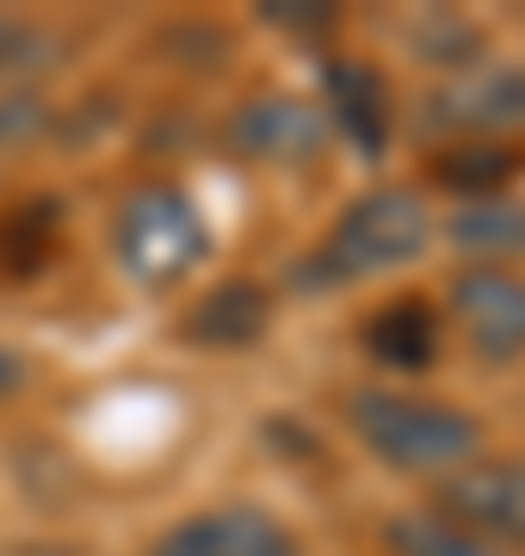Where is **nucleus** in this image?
Instances as JSON below:
<instances>
[{
    "label": "nucleus",
    "mask_w": 525,
    "mask_h": 556,
    "mask_svg": "<svg viewBox=\"0 0 525 556\" xmlns=\"http://www.w3.org/2000/svg\"><path fill=\"white\" fill-rule=\"evenodd\" d=\"M384 551L389 556H507L488 538L464 532L458 519H445L439 507H408V514L384 519Z\"/></svg>",
    "instance_id": "obj_14"
},
{
    "label": "nucleus",
    "mask_w": 525,
    "mask_h": 556,
    "mask_svg": "<svg viewBox=\"0 0 525 556\" xmlns=\"http://www.w3.org/2000/svg\"><path fill=\"white\" fill-rule=\"evenodd\" d=\"M525 124V68L520 62H470L426 93V130L464 142H495Z\"/></svg>",
    "instance_id": "obj_5"
},
{
    "label": "nucleus",
    "mask_w": 525,
    "mask_h": 556,
    "mask_svg": "<svg viewBox=\"0 0 525 556\" xmlns=\"http://www.w3.org/2000/svg\"><path fill=\"white\" fill-rule=\"evenodd\" d=\"M56 50L62 43L43 31V25H25V20H0V93L25 87L31 75L56 68Z\"/></svg>",
    "instance_id": "obj_15"
},
{
    "label": "nucleus",
    "mask_w": 525,
    "mask_h": 556,
    "mask_svg": "<svg viewBox=\"0 0 525 556\" xmlns=\"http://www.w3.org/2000/svg\"><path fill=\"white\" fill-rule=\"evenodd\" d=\"M346 420L359 445L384 470L402 477H451L470 457H483V420L439 396H408V390H359L346 402Z\"/></svg>",
    "instance_id": "obj_2"
},
{
    "label": "nucleus",
    "mask_w": 525,
    "mask_h": 556,
    "mask_svg": "<svg viewBox=\"0 0 525 556\" xmlns=\"http://www.w3.org/2000/svg\"><path fill=\"white\" fill-rule=\"evenodd\" d=\"M229 149L254 167H316L328 149V118L297 93H254L229 118Z\"/></svg>",
    "instance_id": "obj_8"
},
{
    "label": "nucleus",
    "mask_w": 525,
    "mask_h": 556,
    "mask_svg": "<svg viewBox=\"0 0 525 556\" xmlns=\"http://www.w3.org/2000/svg\"><path fill=\"white\" fill-rule=\"evenodd\" d=\"M426 248H433V211L421 204V192L377 186V192H359L322 229V241L297 266V285H309V291H346V285H364V278L402 273Z\"/></svg>",
    "instance_id": "obj_1"
},
{
    "label": "nucleus",
    "mask_w": 525,
    "mask_h": 556,
    "mask_svg": "<svg viewBox=\"0 0 525 556\" xmlns=\"http://www.w3.org/2000/svg\"><path fill=\"white\" fill-rule=\"evenodd\" d=\"M451 321L483 365L525 358V273L513 266H464L451 278Z\"/></svg>",
    "instance_id": "obj_6"
},
{
    "label": "nucleus",
    "mask_w": 525,
    "mask_h": 556,
    "mask_svg": "<svg viewBox=\"0 0 525 556\" xmlns=\"http://www.w3.org/2000/svg\"><path fill=\"white\" fill-rule=\"evenodd\" d=\"M210 248V217L180 179H142L112 211V260L137 291H180Z\"/></svg>",
    "instance_id": "obj_3"
},
{
    "label": "nucleus",
    "mask_w": 525,
    "mask_h": 556,
    "mask_svg": "<svg viewBox=\"0 0 525 556\" xmlns=\"http://www.w3.org/2000/svg\"><path fill=\"white\" fill-rule=\"evenodd\" d=\"M149 556H304V544L260 501H222V507L174 519Z\"/></svg>",
    "instance_id": "obj_7"
},
{
    "label": "nucleus",
    "mask_w": 525,
    "mask_h": 556,
    "mask_svg": "<svg viewBox=\"0 0 525 556\" xmlns=\"http://www.w3.org/2000/svg\"><path fill=\"white\" fill-rule=\"evenodd\" d=\"M322 118L328 130H341V142L359 161H384L389 130H396V105H389L384 68H371L364 56H328L322 62Z\"/></svg>",
    "instance_id": "obj_9"
},
{
    "label": "nucleus",
    "mask_w": 525,
    "mask_h": 556,
    "mask_svg": "<svg viewBox=\"0 0 525 556\" xmlns=\"http://www.w3.org/2000/svg\"><path fill=\"white\" fill-rule=\"evenodd\" d=\"M50 130V100L31 93V87H13V93H0V155H13L25 142H38Z\"/></svg>",
    "instance_id": "obj_17"
},
{
    "label": "nucleus",
    "mask_w": 525,
    "mask_h": 556,
    "mask_svg": "<svg viewBox=\"0 0 525 556\" xmlns=\"http://www.w3.org/2000/svg\"><path fill=\"white\" fill-rule=\"evenodd\" d=\"M451 248L470 260V266H507V260L525 254V204L495 192V199H464L445 223Z\"/></svg>",
    "instance_id": "obj_12"
},
{
    "label": "nucleus",
    "mask_w": 525,
    "mask_h": 556,
    "mask_svg": "<svg viewBox=\"0 0 525 556\" xmlns=\"http://www.w3.org/2000/svg\"><path fill=\"white\" fill-rule=\"evenodd\" d=\"M445 519L488 538L495 551H525V457H470L433 495Z\"/></svg>",
    "instance_id": "obj_4"
},
{
    "label": "nucleus",
    "mask_w": 525,
    "mask_h": 556,
    "mask_svg": "<svg viewBox=\"0 0 525 556\" xmlns=\"http://www.w3.org/2000/svg\"><path fill=\"white\" fill-rule=\"evenodd\" d=\"M50 236H56V199H25V211L7 223V248H13V273H31L50 260Z\"/></svg>",
    "instance_id": "obj_16"
},
{
    "label": "nucleus",
    "mask_w": 525,
    "mask_h": 556,
    "mask_svg": "<svg viewBox=\"0 0 525 556\" xmlns=\"http://www.w3.org/2000/svg\"><path fill=\"white\" fill-rule=\"evenodd\" d=\"M266 25H279V31H291V38H316V31H334V7H322V0H297V7H284V0H266L260 7Z\"/></svg>",
    "instance_id": "obj_18"
},
{
    "label": "nucleus",
    "mask_w": 525,
    "mask_h": 556,
    "mask_svg": "<svg viewBox=\"0 0 525 556\" xmlns=\"http://www.w3.org/2000/svg\"><path fill=\"white\" fill-rule=\"evenodd\" d=\"M525 174V149L513 142H451L426 161V179L458 192V199H495Z\"/></svg>",
    "instance_id": "obj_13"
},
{
    "label": "nucleus",
    "mask_w": 525,
    "mask_h": 556,
    "mask_svg": "<svg viewBox=\"0 0 525 556\" xmlns=\"http://www.w3.org/2000/svg\"><path fill=\"white\" fill-rule=\"evenodd\" d=\"M25 378H31L25 353H20V346H0V402H7V396H20Z\"/></svg>",
    "instance_id": "obj_19"
},
{
    "label": "nucleus",
    "mask_w": 525,
    "mask_h": 556,
    "mask_svg": "<svg viewBox=\"0 0 525 556\" xmlns=\"http://www.w3.org/2000/svg\"><path fill=\"white\" fill-rule=\"evenodd\" d=\"M364 353L377 358L384 371H402V378H421L439 365V346H445V316L433 298H389L384 309H371L359 328Z\"/></svg>",
    "instance_id": "obj_10"
},
{
    "label": "nucleus",
    "mask_w": 525,
    "mask_h": 556,
    "mask_svg": "<svg viewBox=\"0 0 525 556\" xmlns=\"http://www.w3.org/2000/svg\"><path fill=\"white\" fill-rule=\"evenodd\" d=\"M180 334L192 346H210V353H247L272 334V298L254 278H222L185 309Z\"/></svg>",
    "instance_id": "obj_11"
}]
</instances>
